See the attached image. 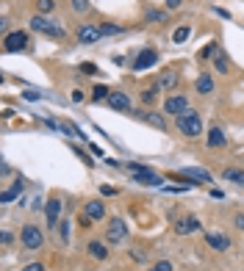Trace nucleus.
Returning a JSON list of instances; mask_svg holds the SVG:
<instances>
[{
	"label": "nucleus",
	"instance_id": "31",
	"mask_svg": "<svg viewBox=\"0 0 244 271\" xmlns=\"http://www.w3.org/2000/svg\"><path fill=\"white\" fill-rule=\"evenodd\" d=\"M147 271H175V266H172L169 260H158V263H153Z\"/></svg>",
	"mask_w": 244,
	"mask_h": 271
},
{
	"label": "nucleus",
	"instance_id": "23",
	"mask_svg": "<svg viewBox=\"0 0 244 271\" xmlns=\"http://www.w3.org/2000/svg\"><path fill=\"white\" fill-rule=\"evenodd\" d=\"M158 92H161V89H158L155 83H153V86H147V89L141 92V97H139V100H141V105H147V108L155 105V100H158Z\"/></svg>",
	"mask_w": 244,
	"mask_h": 271
},
{
	"label": "nucleus",
	"instance_id": "10",
	"mask_svg": "<svg viewBox=\"0 0 244 271\" xmlns=\"http://www.w3.org/2000/svg\"><path fill=\"white\" fill-rule=\"evenodd\" d=\"M183 111H189V100L183 94H169L164 100V114H169V117H180Z\"/></svg>",
	"mask_w": 244,
	"mask_h": 271
},
{
	"label": "nucleus",
	"instance_id": "26",
	"mask_svg": "<svg viewBox=\"0 0 244 271\" xmlns=\"http://www.w3.org/2000/svg\"><path fill=\"white\" fill-rule=\"evenodd\" d=\"M108 94H111L108 86H94V89H92V100H94V103H106Z\"/></svg>",
	"mask_w": 244,
	"mask_h": 271
},
{
	"label": "nucleus",
	"instance_id": "15",
	"mask_svg": "<svg viewBox=\"0 0 244 271\" xmlns=\"http://www.w3.org/2000/svg\"><path fill=\"white\" fill-rule=\"evenodd\" d=\"M84 216H89L92 221H100V219H106V202L103 199H89L84 205V211H80Z\"/></svg>",
	"mask_w": 244,
	"mask_h": 271
},
{
	"label": "nucleus",
	"instance_id": "29",
	"mask_svg": "<svg viewBox=\"0 0 244 271\" xmlns=\"http://www.w3.org/2000/svg\"><path fill=\"white\" fill-rule=\"evenodd\" d=\"M100 31H103V36H114V33H122L125 28L117 25V22H103V25H100Z\"/></svg>",
	"mask_w": 244,
	"mask_h": 271
},
{
	"label": "nucleus",
	"instance_id": "34",
	"mask_svg": "<svg viewBox=\"0 0 244 271\" xmlns=\"http://www.w3.org/2000/svg\"><path fill=\"white\" fill-rule=\"evenodd\" d=\"M0 241H3V246H9V243L14 241V235H11L9 230H3V233H0Z\"/></svg>",
	"mask_w": 244,
	"mask_h": 271
},
{
	"label": "nucleus",
	"instance_id": "25",
	"mask_svg": "<svg viewBox=\"0 0 244 271\" xmlns=\"http://www.w3.org/2000/svg\"><path fill=\"white\" fill-rule=\"evenodd\" d=\"M145 22H167V14L158 9H147L145 11Z\"/></svg>",
	"mask_w": 244,
	"mask_h": 271
},
{
	"label": "nucleus",
	"instance_id": "37",
	"mask_svg": "<svg viewBox=\"0 0 244 271\" xmlns=\"http://www.w3.org/2000/svg\"><path fill=\"white\" fill-rule=\"evenodd\" d=\"M70 97H72V103H84V92H80V89H72Z\"/></svg>",
	"mask_w": 244,
	"mask_h": 271
},
{
	"label": "nucleus",
	"instance_id": "33",
	"mask_svg": "<svg viewBox=\"0 0 244 271\" xmlns=\"http://www.w3.org/2000/svg\"><path fill=\"white\" fill-rule=\"evenodd\" d=\"M80 72H84V75H97V64H80Z\"/></svg>",
	"mask_w": 244,
	"mask_h": 271
},
{
	"label": "nucleus",
	"instance_id": "32",
	"mask_svg": "<svg viewBox=\"0 0 244 271\" xmlns=\"http://www.w3.org/2000/svg\"><path fill=\"white\" fill-rule=\"evenodd\" d=\"M58 235H61V241H64V243L70 241V221H67V219L58 224Z\"/></svg>",
	"mask_w": 244,
	"mask_h": 271
},
{
	"label": "nucleus",
	"instance_id": "13",
	"mask_svg": "<svg viewBox=\"0 0 244 271\" xmlns=\"http://www.w3.org/2000/svg\"><path fill=\"white\" fill-rule=\"evenodd\" d=\"M180 174L186 177L192 186H202V183H211V174L206 172V169H200V166H186V169H180Z\"/></svg>",
	"mask_w": 244,
	"mask_h": 271
},
{
	"label": "nucleus",
	"instance_id": "35",
	"mask_svg": "<svg viewBox=\"0 0 244 271\" xmlns=\"http://www.w3.org/2000/svg\"><path fill=\"white\" fill-rule=\"evenodd\" d=\"M233 224H236V230H241V233H244V213H236L233 216Z\"/></svg>",
	"mask_w": 244,
	"mask_h": 271
},
{
	"label": "nucleus",
	"instance_id": "3",
	"mask_svg": "<svg viewBox=\"0 0 244 271\" xmlns=\"http://www.w3.org/2000/svg\"><path fill=\"white\" fill-rule=\"evenodd\" d=\"M128 174H131L133 183H139V186H161L164 183V177H161L158 172H153V169L141 166V164H125Z\"/></svg>",
	"mask_w": 244,
	"mask_h": 271
},
{
	"label": "nucleus",
	"instance_id": "14",
	"mask_svg": "<svg viewBox=\"0 0 244 271\" xmlns=\"http://www.w3.org/2000/svg\"><path fill=\"white\" fill-rule=\"evenodd\" d=\"M178 80H180V75H178V70H164L158 75V80H155V86H158L161 92H175V86H178Z\"/></svg>",
	"mask_w": 244,
	"mask_h": 271
},
{
	"label": "nucleus",
	"instance_id": "30",
	"mask_svg": "<svg viewBox=\"0 0 244 271\" xmlns=\"http://www.w3.org/2000/svg\"><path fill=\"white\" fill-rule=\"evenodd\" d=\"M70 9L75 11V14H84V11L89 9V0H70Z\"/></svg>",
	"mask_w": 244,
	"mask_h": 271
},
{
	"label": "nucleus",
	"instance_id": "7",
	"mask_svg": "<svg viewBox=\"0 0 244 271\" xmlns=\"http://www.w3.org/2000/svg\"><path fill=\"white\" fill-rule=\"evenodd\" d=\"M3 47L6 53H19V50H28V33L23 31H11L3 36Z\"/></svg>",
	"mask_w": 244,
	"mask_h": 271
},
{
	"label": "nucleus",
	"instance_id": "1",
	"mask_svg": "<svg viewBox=\"0 0 244 271\" xmlns=\"http://www.w3.org/2000/svg\"><path fill=\"white\" fill-rule=\"evenodd\" d=\"M28 25H31L33 33H42V36H47V39H67L64 25L56 22V19H47L45 14H33Z\"/></svg>",
	"mask_w": 244,
	"mask_h": 271
},
{
	"label": "nucleus",
	"instance_id": "17",
	"mask_svg": "<svg viewBox=\"0 0 244 271\" xmlns=\"http://www.w3.org/2000/svg\"><path fill=\"white\" fill-rule=\"evenodd\" d=\"M206 144H208V150H219V147H225V144H228V136H225V130H222L219 125H214L211 130H208Z\"/></svg>",
	"mask_w": 244,
	"mask_h": 271
},
{
	"label": "nucleus",
	"instance_id": "9",
	"mask_svg": "<svg viewBox=\"0 0 244 271\" xmlns=\"http://www.w3.org/2000/svg\"><path fill=\"white\" fill-rule=\"evenodd\" d=\"M128 238V224L122 219H111L108 221V227H106V241L108 243H122Z\"/></svg>",
	"mask_w": 244,
	"mask_h": 271
},
{
	"label": "nucleus",
	"instance_id": "38",
	"mask_svg": "<svg viewBox=\"0 0 244 271\" xmlns=\"http://www.w3.org/2000/svg\"><path fill=\"white\" fill-rule=\"evenodd\" d=\"M100 194H103V196H114V194H117V188H111V186H100Z\"/></svg>",
	"mask_w": 244,
	"mask_h": 271
},
{
	"label": "nucleus",
	"instance_id": "21",
	"mask_svg": "<svg viewBox=\"0 0 244 271\" xmlns=\"http://www.w3.org/2000/svg\"><path fill=\"white\" fill-rule=\"evenodd\" d=\"M211 92H214V78L208 75V72H200V75H197V94L208 97Z\"/></svg>",
	"mask_w": 244,
	"mask_h": 271
},
{
	"label": "nucleus",
	"instance_id": "4",
	"mask_svg": "<svg viewBox=\"0 0 244 271\" xmlns=\"http://www.w3.org/2000/svg\"><path fill=\"white\" fill-rule=\"evenodd\" d=\"M19 241H23V246L31 249V252H36V249L45 246V235H42V230H39L36 224H25L23 233H19Z\"/></svg>",
	"mask_w": 244,
	"mask_h": 271
},
{
	"label": "nucleus",
	"instance_id": "28",
	"mask_svg": "<svg viewBox=\"0 0 244 271\" xmlns=\"http://www.w3.org/2000/svg\"><path fill=\"white\" fill-rule=\"evenodd\" d=\"M189 33H192V28H189V25H180V28L172 33V42H175V44H183V42L189 39Z\"/></svg>",
	"mask_w": 244,
	"mask_h": 271
},
{
	"label": "nucleus",
	"instance_id": "8",
	"mask_svg": "<svg viewBox=\"0 0 244 271\" xmlns=\"http://www.w3.org/2000/svg\"><path fill=\"white\" fill-rule=\"evenodd\" d=\"M61 208H64V202L58 199V196H50V199L45 202V219H47V227H58L61 224Z\"/></svg>",
	"mask_w": 244,
	"mask_h": 271
},
{
	"label": "nucleus",
	"instance_id": "12",
	"mask_svg": "<svg viewBox=\"0 0 244 271\" xmlns=\"http://www.w3.org/2000/svg\"><path fill=\"white\" fill-rule=\"evenodd\" d=\"M106 105L111 108V111H131L133 114V103H131V97H128L125 92H111L108 100H106Z\"/></svg>",
	"mask_w": 244,
	"mask_h": 271
},
{
	"label": "nucleus",
	"instance_id": "36",
	"mask_svg": "<svg viewBox=\"0 0 244 271\" xmlns=\"http://www.w3.org/2000/svg\"><path fill=\"white\" fill-rule=\"evenodd\" d=\"M23 271H45V263H28Z\"/></svg>",
	"mask_w": 244,
	"mask_h": 271
},
{
	"label": "nucleus",
	"instance_id": "40",
	"mask_svg": "<svg viewBox=\"0 0 244 271\" xmlns=\"http://www.w3.org/2000/svg\"><path fill=\"white\" fill-rule=\"evenodd\" d=\"M211 196H214V199H222V196H225V194H222L219 188H211Z\"/></svg>",
	"mask_w": 244,
	"mask_h": 271
},
{
	"label": "nucleus",
	"instance_id": "27",
	"mask_svg": "<svg viewBox=\"0 0 244 271\" xmlns=\"http://www.w3.org/2000/svg\"><path fill=\"white\" fill-rule=\"evenodd\" d=\"M33 6H36V14H45L47 17L53 9H56V0H36Z\"/></svg>",
	"mask_w": 244,
	"mask_h": 271
},
{
	"label": "nucleus",
	"instance_id": "19",
	"mask_svg": "<svg viewBox=\"0 0 244 271\" xmlns=\"http://www.w3.org/2000/svg\"><path fill=\"white\" fill-rule=\"evenodd\" d=\"M133 117L145 119L147 125H153V127H155V130H167V119L161 117V114H155V111H136Z\"/></svg>",
	"mask_w": 244,
	"mask_h": 271
},
{
	"label": "nucleus",
	"instance_id": "20",
	"mask_svg": "<svg viewBox=\"0 0 244 271\" xmlns=\"http://www.w3.org/2000/svg\"><path fill=\"white\" fill-rule=\"evenodd\" d=\"M222 180H228V183H233V186L244 188V169H236V166L222 169Z\"/></svg>",
	"mask_w": 244,
	"mask_h": 271
},
{
	"label": "nucleus",
	"instance_id": "24",
	"mask_svg": "<svg viewBox=\"0 0 244 271\" xmlns=\"http://www.w3.org/2000/svg\"><path fill=\"white\" fill-rule=\"evenodd\" d=\"M214 66L219 70V75H228V72H230V61H228V56L222 50L214 53Z\"/></svg>",
	"mask_w": 244,
	"mask_h": 271
},
{
	"label": "nucleus",
	"instance_id": "5",
	"mask_svg": "<svg viewBox=\"0 0 244 271\" xmlns=\"http://www.w3.org/2000/svg\"><path fill=\"white\" fill-rule=\"evenodd\" d=\"M158 61V53L153 50V47H141L139 50V56L133 58V64H131V70L133 72H145V70H153V64Z\"/></svg>",
	"mask_w": 244,
	"mask_h": 271
},
{
	"label": "nucleus",
	"instance_id": "18",
	"mask_svg": "<svg viewBox=\"0 0 244 271\" xmlns=\"http://www.w3.org/2000/svg\"><path fill=\"white\" fill-rule=\"evenodd\" d=\"M23 191H25V183H23V180H14V183H11V188L0 191V202H3V205H9V202L19 199V196H23Z\"/></svg>",
	"mask_w": 244,
	"mask_h": 271
},
{
	"label": "nucleus",
	"instance_id": "11",
	"mask_svg": "<svg viewBox=\"0 0 244 271\" xmlns=\"http://www.w3.org/2000/svg\"><path fill=\"white\" fill-rule=\"evenodd\" d=\"M202 230V221L197 216H183L180 221H175V235H192V233H200Z\"/></svg>",
	"mask_w": 244,
	"mask_h": 271
},
{
	"label": "nucleus",
	"instance_id": "2",
	"mask_svg": "<svg viewBox=\"0 0 244 271\" xmlns=\"http://www.w3.org/2000/svg\"><path fill=\"white\" fill-rule=\"evenodd\" d=\"M175 127H178L180 136H186V139H197V136H202V117L189 108L180 117H175Z\"/></svg>",
	"mask_w": 244,
	"mask_h": 271
},
{
	"label": "nucleus",
	"instance_id": "6",
	"mask_svg": "<svg viewBox=\"0 0 244 271\" xmlns=\"http://www.w3.org/2000/svg\"><path fill=\"white\" fill-rule=\"evenodd\" d=\"M75 39H78L80 44H94V42H100V39H103V31H100V25L84 22V25H78Z\"/></svg>",
	"mask_w": 244,
	"mask_h": 271
},
{
	"label": "nucleus",
	"instance_id": "39",
	"mask_svg": "<svg viewBox=\"0 0 244 271\" xmlns=\"http://www.w3.org/2000/svg\"><path fill=\"white\" fill-rule=\"evenodd\" d=\"M164 3H167V9H180V6H183V0H164Z\"/></svg>",
	"mask_w": 244,
	"mask_h": 271
},
{
	"label": "nucleus",
	"instance_id": "16",
	"mask_svg": "<svg viewBox=\"0 0 244 271\" xmlns=\"http://www.w3.org/2000/svg\"><path fill=\"white\" fill-rule=\"evenodd\" d=\"M206 243L214 249V252H228L230 249V238L225 233H206Z\"/></svg>",
	"mask_w": 244,
	"mask_h": 271
},
{
	"label": "nucleus",
	"instance_id": "22",
	"mask_svg": "<svg viewBox=\"0 0 244 271\" xmlns=\"http://www.w3.org/2000/svg\"><path fill=\"white\" fill-rule=\"evenodd\" d=\"M86 249H89V255L94 257V260H106V257H108V246L103 241H89V246H86Z\"/></svg>",
	"mask_w": 244,
	"mask_h": 271
}]
</instances>
